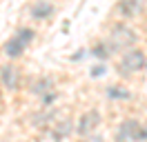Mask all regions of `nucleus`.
Returning <instances> with one entry per match:
<instances>
[{"instance_id": "1", "label": "nucleus", "mask_w": 147, "mask_h": 142, "mask_svg": "<svg viewBox=\"0 0 147 142\" xmlns=\"http://www.w3.org/2000/svg\"><path fill=\"white\" fill-rule=\"evenodd\" d=\"M147 67V53L138 47H129L120 53L118 62H116V71L120 76H134V73H140V71Z\"/></svg>"}, {"instance_id": "2", "label": "nucleus", "mask_w": 147, "mask_h": 142, "mask_svg": "<svg viewBox=\"0 0 147 142\" xmlns=\"http://www.w3.org/2000/svg\"><path fill=\"white\" fill-rule=\"evenodd\" d=\"M109 42L114 49H129V47H136L138 42V33L131 29V27L125 22V20H118L114 22L109 29Z\"/></svg>"}, {"instance_id": "3", "label": "nucleus", "mask_w": 147, "mask_h": 142, "mask_svg": "<svg viewBox=\"0 0 147 142\" xmlns=\"http://www.w3.org/2000/svg\"><path fill=\"white\" fill-rule=\"evenodd\" d=\"M54 13H56V5L51 0H34L27 7V16L34 22H47L54 18Z\"/></svg>"}, {"instance_id": "4", "label": "nucleus", "mask_w": 147, "mask_h": 142, "mask_svg": "<svg viewBox=\"0 0 147 142\" xmlns=\"http://www.w3.org/2000/svg\"><path fill=\"white\" fill-rule=\"evenodd\" d=\"M102 124V115L98 109H89V111H85L80 118H78V122H76V133L78 135H89V133H96V129Z\"/></svg>"}, {"instance_id": "5", "label": "nucleus", "mask_w": 147, "mask_h": 142, "mask_svg": "<svg viewBox=\"0 0 147 142\" xmlns=\"http://www.w3.org/2000/svg\"><path fill=\"white\" fill-rule=\"evenodd\" d=\"M0 84L9 93H16L20 89V69L13 64H2L0 67Z\"/></svg>"}, {"instance_id": "6", "label": "nucleus", "mask_w": 147, "mask_h": 142, "mask_svg": "<svg viewBox=\"0 0 147 142\" xmlns=\"http://www.w3.org/2000/svg\"><path fill=\"white\" fill-rule=\"evenodd\" d=\"M138 129H140V122L134 120V118H127V120H123V122L118 124L114 140L116 142H136Z\"/></svg>"}, {"instance_id": "7", "label": "nucleus", "mask_w": 147, "mask_h": 142, "mask_svg": "<svg viewBox=\"0 0 147 142\" xmlns=\"http://www.w3.org/2000/svg\"><path fill=\"white\" fill-rule=\"evenodd\" d=\"M140 7H143V0H118L116 7H114V13L118 20H131L140 13Z\"/></svg>"}, {"instance_id": "8", "label": "nucleus", "mask_w": 147, "mask_h": 142, "mask_svg": "<svg viewBox=\"0 0 147 142\" xmlns=\"http://www.w3.org/2000/svg\"><path fill=\"white\" fill-rule=\"evenodd\" d=\"M25 51H27V44L20 42L16 36H11L9 40L2 44V56H5L7 60H20V58L25 56Z\"/></svg>"}, {"instance_id": "9", "label": "nucleus", "mask_w": 147, "mask_h": 142, "mask_svg": "<svg viewBox=\"0 0 147 142\" xmlns=\"http://www.w3.org/2000/svg\"><path fill=\"white\" fill-rule=\"evenodd\" d=\"M105 96L109 98V100L127 102V100H131V98H134V93H131L125 84H109V87H105Z\"/></svg>"}, {"instance_id": "10", "label": "nucleus", "mask_w": 147, "mask_h": 142, "mask_svg": "<svg viewBox=\"0 0 147 142\" xmlns=\"http://www.w3.org/2000/svg\"><path fill=\"white\" fill-rule=\"evenodd\" d=\"M114 51H116V49L111 47V42H105V40H102V42H96V44H94L89 53H92V58L105 62V60H109L111 56H114Z\"/></svg>"}, {"instance_id": "11", "label": "nucleus", "mask_w": 147, "mask_h": 142, "mask_svg": "<svg viewBox=\"0 0 147 142\" xmlns=\"http://www.w3.org/2000/svg\"><path fill=\"white\" fill-rule=\"evenodd\" d=\"M54 89V78H49V76H42V78H38L34 84H31V93L34 96H45L47 91H51Z\"/></svg>"}, {"instance_id": "12", "label": "nucleus", "mask_w": 147, "mask_h": 142, "mask_svg": "<svg viewBox=\"0 0 147 142\" xmlns=\"http://www.w3.org/2000/svg\"><path fill=\"white\" fill-rule=\"evenodd\" d=\"M16 38H18L20 42H25L29 47V44L34 42V40H36V31H34V29H31V27H18V29H16Z\"/></svg>"}, {"instance_id": "13", "label": "nucleus", "mask_w": 147, "mask_h": 142, "mask_svg": "<svg viewBox=\"0 0 147 142\" xmlns=\"http://www.w3.org/2000/svg\"><path fill=\"white\" fill-rule=\"evenodd\" d=\"M105 71H107V67H105V64H96V67H92L89 76H92V78H100V76H105Z\"/></svg>"}, {"instance_id": "14", "label": "nucleus", "mask_w": 147, "mask_h": 142, "mask_svg": "<svg viewBox=\"0 0 147 142\" xmlns=\"http://www.w3.org/2000/svg\"><path fill=\"white\" fill-rule=\"evenodd\" d=\"M136 142H147V124H143V122H140V129H138Z\"/></svg>"}, {"instance_id": "15", "label": "nucleus", "mask_w": 147, "mask_h": 142, "mask_svg": "<svg viewBox=\"0 0 147 142\" xmlns=\"http://www.w3.org/2000/svg\"><path fill=\"white\" fill-rule=\"evenodd\" d=\"M85 138H87L85 142H105V138L98 135V133H89V135H85Z\"/></svg>"}, {"instance_id": "16", "label": "nucleus", "mask_w": 147, "mask_h": 142, "mask_svg": "<svg viewBox=\"0 0 147 142\" xmlns=\"http://www.w3.org/2000/svg\"><path fill=\"white\" fill-rule=\"evenodd\" d=\"M5 104V96H2V84H0V107Z\"/></svg>"}]
</instances>
